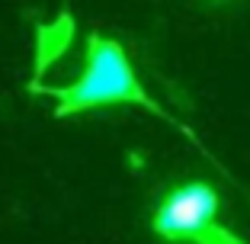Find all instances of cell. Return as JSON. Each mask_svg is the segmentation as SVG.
I'll return each instance as SVG.
<instances>
[{
  "label": "cell",
  "instance_id": "cell-3",
  "mask_svg": "<svg viewBox=\"0 0 250 244\" xmlns=\"http://www.w3.org/2000/svg\"><path fill=\"white\" fill-rule=\"evenodd\" d=\"M71 39H74V16L71 13H61L58 20L39 26L36 29V77L32 81H42L45 71L67 52Z\"/></svg>",
  "mask_w": 250,
  "mask_h": 244
},
{
  "label": "cell",
  "instance_id": "cell-2",
  "mask_svg": "<svg viewBox=\"0 0 250 244\" xmlns=\"http://www.w3.org/2000/svg\"><path fill=\"white\" fill-rule=\"evenodd\" d=\"M215 212H218V193L208 183H180L157 202L151 228L157 238L170 244H183V241H199V235L215 225Z\"/></svg>",
  "mask_w": 250,
  "mask_h": 244
},
{
  "label": "cell",
  "instance_id": "cell-1",
  "mask_svg": "<svg viewBox=\"0 0 250 244\" xmlns=\"http://www.w3.org/2000/svg\"><path fill=\"white\" fill-rule=\"evenodd\" d=\"M29 93L52 96L58 119L77 116V112L96 110V106H112V103H138V106H147L151 112H157V116L170 119L138 84L132 65H128V58L122 52V45L100 36V32H90L87 67H83V74L77 81L64 84V87H45L42 81H32Z\"/></svg>",
  "mask_w": 250,
  "mask_h": 244
},
{
  "label": "cell",
  "instance_id": "cell-4",
  "mask_svg": "<svg viewBox=\"0 0 250 244\" xmlns=\"http://www.w3.org/2000/svg\"><path fill=\"white\" fill-rule=\"evenodd\" d=\"M196 244H241V241H237L231 231H225L221 225H208V228L199 235V241H196Z\"/></svg>",
  "mask_w": 250,
  "mask_h": 244
}]
</instances>
